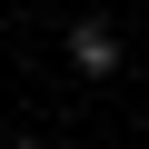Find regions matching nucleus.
<instances>
[{"mask_svg":"<svg viewBox=\"0 0 149 149\" xmlns=\"http://www.w3.org/2000/svg\"><path fill=\"white\" fill-rule=\"evenodd\" d=\"M70 70L109 80V70H119V30H109V20H70Z\"/></svg>","mask_w":149,"mask_h":149,"instance_id":"nucleus-1","label":"nucleus"},{"mask_svg":"<svg viewBox=\"0 0 149 149\" xmlns=\"http://www.w3.org/2000/svg\"><path fill=\"white\" fill-rule=\"evenodd\" d=\"M10 149H40V139H10Z\"/></svg>","mask_w":149,"mask_h":149,"instance_id":"nucleus-2","label":"nucleus"}]
</instances>
